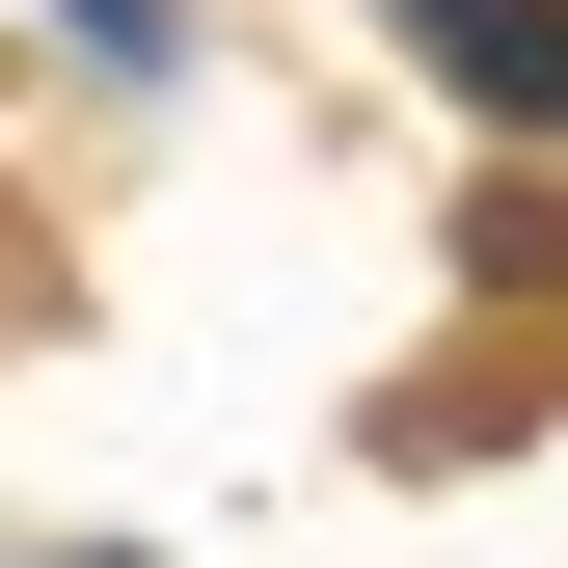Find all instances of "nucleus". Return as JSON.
I'll return each mask as SVG.
<instances>
[{"mask_svg":"<svg viewBox=\"0 0 568 568\" xmlns=\"http://www.w3.org/2000/svg\"><path fill=\"white\" fill-rule=\"evenodd\" d=\"M406 54H434V82H487L515 135H568V0H379Z\"/></svg>","mask_w":568,"mask_h":568,"instance_id":"f257e3e1","label":"nucleus"}]
</instances>
